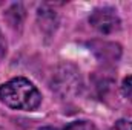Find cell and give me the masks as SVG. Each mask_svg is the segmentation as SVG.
<instances>
[{
	"label": "cell",
	"instance_id": "cell-1",
	"mask_svg": "<svg viewBox=\"0 0 132 130\" xmlns=\"http://www.w3.org/2000/svg\"><path fill=\"white\" fill-rule=\"evenodd\" d=\"M0 101L9 109L31 112L40 106L42 95L29 80L17 77L0 86Z\"/></svg>",
	"mask_w": 132,
	"mask_h": 130
},
{
	"label": "cell",
	"instance_id": "cell-2",
	"mask_svg": "<svg viewBox=\"0 0 132 130\" xmlns=\"http://www.w3.org/2000/svg\"><path fill=\"white\" fill-rule=\"evenodd\" d=\"M89 23L91 26L103 35H111L120 31L121 28V20L117 14V11L111 6H101L92 11L89 15Z\"/></svg>",
	"mask_w": 132,
	"mask_h": 130
},
{
	"label": "cell",
	"instance_id": "cell-3",
	"mask_svg": "<svg viewBox=\"0 0 132 130\" xmlns=\"http://www.w3.org/2000/svg\"><path fill=\"white\" fill-rule=\"evenodd\" d=\"M92 52L103 61H117L121 54V48L115 43H106V41H92L91 44Z\"/></svg>",
	"mask_w": 132,
	"mask_h": 130
},
{
	"label": "cell",
	"instance_id": "cell-4",
	"mask_svg": "<svg viewBox=\"0 0 132 130\" xmlns=\"http://www.w3.org/2000/svg\"><path fill=\"white\" fill-rule=\"evenodd\" d=\"M40 130H95L89 121H74L65 127H42Z\"/></svg>",
	"mask_w": 132,
	"mask_h": 130
},
{
	"label": "cell",
	"instance_id": "cell-5",
	"mask_svg": "<svg viewBox=\"0 0 132 130\" xmlns=\"http://www.w3.org/2000/svg\"><path fill=\"white\" fill-rule=\"evenodd\" d=\"M121 94L132 103V75L126 77L121 83Z\"/></svg>",
	"mask_w": 132,
	"mask_h": 130
},
{
	"label": "cell",
	"instance_id": "cell-6",
	"mask_svg": "<svg viewBox=\"0 0 132 130\" xmlns=\"http://www.w3.org/2000/svg\"><path fill=\"white\" fill-rule=\"evenodd\" d=\"M109 130H132V121H129V119H120Z\"/></svg>",
	"mask_w": 132,
	"mask_h": 130
}]
</instances>
